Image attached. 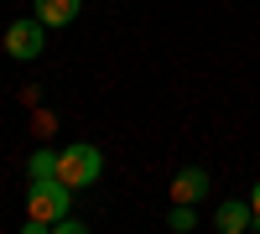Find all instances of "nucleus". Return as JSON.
Segmentation results:
<instances>
[{
    "mask_svg": "<svg viewBox=\"0 0 260 234\" xmlns=\"http://www.w3.org/2000/svg\"><path fill=\"white\" fill-rule=\"evenodd\" d=\"M42 177H57V151H47V146L26 156V182H42Z\"/></svg>",
    "mask_w": 260,
    "mask_h": 234,
    "instance_id": "nucleus-7",
    "label": "nucleus"
},
{
    "mask_svg": "<svg viewBox=\"0 0 260 234\" xmlns=\"http://www.w3.org/2000/svg\"><path fill=\"white\" fill-rule=\"evenodd\" d=\"M78 16V0H37V21L42 26H68Z\"/></svg>",
    "mask_w": 260,
    "mask_h": 234,
    "instance_id": "nucleus-6",
    "label": "nucleus"
},
{
    "mask_svg": "<svg viewBox=\"0 0 260 234\" xmlns=\"http://www.w3.org/2000/svg\"><path fill=\"white\" fill-rule=\"evenodd\" d=\"M0 47H6L11 57H21V62L37 57V52H42V21H37V16H31V21H11L6 37H0Z\"/></svg>",
    "mask_w": 260,
    "mask_h": 234,
    "instance_id": "nucleus-3",
    "label": "nucleus"
},
{
    "mask_svg": "<svg viewBox=\"0 0 260 234\" xmlns=\"http://www.w3.org/2000/svg\"><path fill=\"white\" fill-rule=\"evenodd\" d=\"M192 224H198V219H192V203H177L167 214V229H177V234H192Z\"/></svg>",
    "mask_w": 260,
    "mask_h": 234,
    "instance_id": "nucleus-8",
    "label": "nucleus"
},
{
    "mask_svg": "<svg viewBox=\"0 0 260 234\" xmlns=\"http://www.w3.org/2000/svg\"><path fill=\"white\" fill-rule=\"evenodd\" d=\"M68 193H73V187L62 182V177H42V182H31V187H26V224H21V229H26V234H47L52 219L68 214V203H73Z\"/></svg>",
    "mask_w": 260,
    "mask_h": 234,
    "instance_id": "nucleus-1",
    "label": "nucleus"
},
{
    "mask_svg": "<svg viewBox=\"0 0 260 234\" xmlns=\"http://www.w3.org/2000/svg\"><path fill=\"white\" fill-rule=\"evenodd\" d=\"M250 214H255V224H260V182L250 187Z\"/></svg>",
    "mask_w": 260,
    "mask_h": 234,
    "instance_id": "nucleus-9",
    "label": "nucleus"
},
{
    "mask_svg": "<svg viewBox=\"0 0 260 234\" xmlns=\"http://www.w3.org/2000/svg\"><path fill=\"white\" fill-rule=\"evenodd\" d=\"M255 224V214H250V203H219V214H213V229H219V234H245Z\"/></svg>",
    "mask_w": 260,
    "mask_h": 234,
    "instance_id": "nucleus-5",
    "label": "nucleus"
},
{
    "mask_svg": "<svg viewBox=\"0 0 260 234\" xmlns=\"http://www.w3.org/2000/svg\"><path fill=\"white\" fill-rule=\"evenodd\" d=\"M99 172H104V151H99V146L78 141V146H62V151H57V177L68 182L73 193L94 187V182H99Z\"/></svg>",
    "mask_w": 260,
    "mask_h": 234,
    "instance_id": "nucleus-2",
    "label": "nucleus"
},
{
    "mask_svg": "<svg viewBox=\"0 0 260 234\" xmlns=\"http://www.w3.org/2000/svg\"><path fill=\"white\" fill-rule=\"evenodd\" d=\"M203 193H208V172L203 166H187V172L172 177V203H198Z\"/></svg>",
    "mask_w": 260,
    "mask_h": 234,
    "instance_id": "nucleus-4",
    "label": "nucleus"
}]
</instances>
